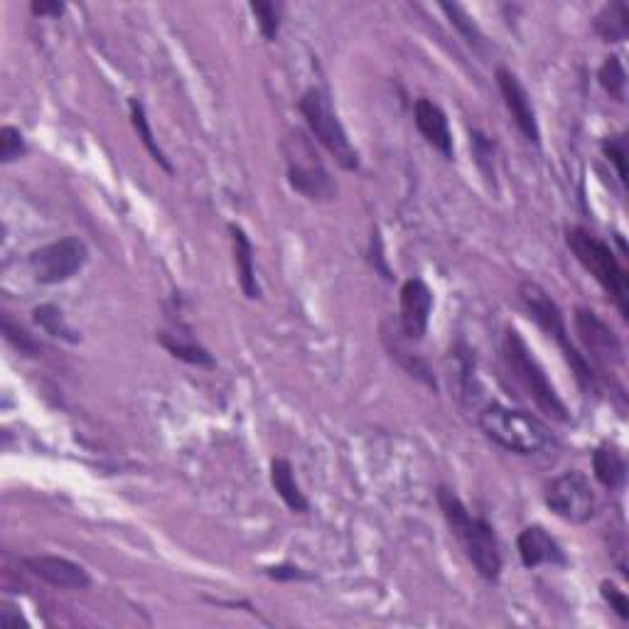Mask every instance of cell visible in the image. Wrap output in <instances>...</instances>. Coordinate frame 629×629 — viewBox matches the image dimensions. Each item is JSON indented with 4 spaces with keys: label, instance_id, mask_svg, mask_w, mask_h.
<instances>
[{
    "label": "cell",
    "instance_id": "cell-1",
    "mask_svg": "<svg viewBox=\"0 0 629 629\" xmlns=\"http://www.w3.org/2000/svg\"><path fill=\"white\" fill-rule=\"evenodd\" d=\"M438 502L450 529H453L455 539L465 548V556L470 558L475 571L485 580H497L499 573H502V553H499L497 536H494L492 526L482 516H472L467 512L458 494H453L450 489H438Z\"/></svg>",
    "mask_w": 629,
    "mask_h": 629
},
{
    "label": "cell",
    "instance_id": "cell-2",
    "mask_svg": "<svg viewBox=\"0 0 629 629\" xmlns=\"http://www.w3.org/2000/svg\"><path fill=\"white\" fill-rule=\"evenodd\" d=\"M480 430L499 448L516 455H539L553 445V435L546 423L526 411L492 403L480 413Z\"/></svg>",
    "mask_w": 629,
    "mask_h": 629
},
{
    "label": "cell",
    "instance_id": "cell-3",
    "mask_svg": "<svg viewBox=\"0 0 629 629\" xmlns=\"http://www.w3.org/2000/svg\"><path fill=\"white\" fill-rule=\"evenodd\" d=\"M504 357H507L509 372L514 374V379L519 381L521 389L529 394V399L551 416L553 421L568 423L571 421V413H568L566 403L558 396L556 386L551 384L544 367L539 364V359L534 357V352L529 349V344L524 342V337L509 327L507 330V344H504Z\"/></svg>",
    "mask_w": 629,
    "mask_h": 629
},
{
    "label": "cell",
    "instance_id": "cell-4",
    "mask_svg": "<svg viewBox=\"0 0 629 629\" xmlns=\"http://www.w3.org/2000/svg\"><path fill=\"white\" fill-rule=\"evenodd\" d=\"M566 241L568 249H571L575 258L583 263L585 271H588L590 276L605 288V293L615 300L622 317H629V278L625 268L617 261V256L612 254L610 246L583 227L568 229Z\"/></svg>",
    "mask_w": 629,
    "mask_h": 629
},
{
    "label": "cell",
    "instance_id": "cell-5",
    "mask_svg": "<svg viewBox=\"0 0 629 629\" xmlns=\"http://www.w3.org/2000/svg\"><path fill=\"white\" fill-rule=\"evenodd\" d=\"M519 298H521V303H524V308L529 310V315L534 317L536 325H539L548 337H553V340L558 342V347L563 349V354H566L568 364L573 367L575 379L580 381V386L593 389L595 386L593 367H590L588 359H585L583 354L573 347L571 337H568V330H566V320H563V313L556 305V300H553L544 288L536 286V283H521Z\"/></svg>",
    "mask_w": 629,
    "mask_h": 629
},
{
    "label": "cell",
    "instance_id": "cell-6",
    "mask_svg": "<svg viewBox=\"0 0 629 629\" xmlns=\"http://www.w3.org/2000/svg\"><path fill=\"white\" fill-rule=\"evenodd\" d=\"M300 114H303L305 123L313 131V136L330 150L332 158L342 165L344 170H357L359 168V153L349 141L347 131L337 118L335 109H332L330 96L322 89H308L303 94L298 104Z\"/></svg>",
    "mask_w": 629,
    "mask_h": 629
},
{
    "label": "cell",
    "instance_id": "cell-7",
    "mask_svg": "<svg viewBox=\"0 0 629 629\" xmlns=\"http://www.w3.org/2000/svg\"><path fill=\"white\" fill-rule=\"evenodd\" d=\"M288 155V180L293 190L308 197L313 202H330L335 200L337 187L327 175L320 155L315 153L313 143L305 138V133H293L286 143Z\"/></svg>",
    "mask_w": 629,
    "mask_h": 629
},
{
    "label": "cell",
    "instance_id": "cell-8",
    "mask_svg": "<svg viewBox=\"0 0 629 629\" xmlns=\"http://www.w3.org/2000/svg\"><path fill=\"white\" fill-rule=\"evenodd\" d=\"M86 258H89V251H86L84 241L74 239V236H64V239L52 241V244L32 251L28 266L37 283L57 286V283H64L72 276H77L84 268Z\"/></svg>",
    "mask_w": 629,
    "mask_h": 629
},
{
    "label": "cell",
    "instance_id": "cell-9",
    "mask_svg": "<svg viewBox=\"0 0 629 629\" xmlns=\"http://www.w3.org/2000/svg\"><path fill=\"white\" fill-rule=\"evenodd\" d=\"M546 504L553 514L571 524H585L593 519L598 509L590 480L578 470H568L551 480V485L546 487Z\"/></svg>",
    "mask_w": 629,
    "mask_h": 629
},
{
    "label": "cell",
    "instance_id": "cell-10",
    "mask_svg": "<svg viewBox=\"0 0 629 629\" xmlns=\"http://www.w3.org/2000/svg\"><path fill=\"white\" fill-rule=\"evenodd\" d=\"M575 330H578L580 342L585 344V349H588L598 367L622 364L625 352H622L620 337L612 332V327L605 320H600L598 313L588 308L575 310Z\"/></svg>",
    "mask_w": 629,
    "mask_h": 629
},
{
    "label": "cell",
    "instance_id": "cell-11",
    "mask_svg": "<svg viewBox=\"0 0 629 629\" xmlns=\"http://www.w3.org/2000/svg\"><path fill=\"white\" fill-rule=\"evenodd\" d=\"M497 86L502 91V99L507 104L509 114H512L516 128L524 133L526 141L539 143L541 141V131H539V121H536V111L531 106L529 94H526L524 84L519 82V77L507 67L497 69Z\"/></svg>",
    "mask_w": 629,
    "mask_h": 629
},
{
    "label": "cell",
    "instance_id": "cell-12",
    "mask_svg": "<svg viewBox=\"0 0 629 629\" xmlns=\"http://www.w3.org/2000/svg\"><path fill=\"white\" fill-rule=\"evenodd\" d=\"M433 293L421 278H408L401 288V327L408 340H423L428 330Z\"/></svg>",
    "mask_w": 629,
    "mask_h": 629
},
{
    "label": "cell",
    "instance_id": "cell-13",
    "mask_svg": "<svg viewBox=\"0 0 629 629\" xmlns=\"http://www.w3.org/2000/svg\"><path fill=\"white\" fill-rule=\"evenodd\" d=\"M25 566H28L37 578L55 585V588L84 590V588H89V583H91L89 573H86L79 563L69 561V558H62V556H32L25 561Z\"/></svg>",
    "mask_w": 629,
    "mask_h": 629
},
{
    "label": "cell",
    "instance_id": "cell-14",
    "mask_svg": "<svg viewBox=\"0 0 629 629\" xmlns=\"http://www.w3.org/2000/svg\"><path fill=\"white\" fill-rule=\"evenodd\" d=\"M516 548H519L521 563L526 568H539L544 563H551V566L566 563V553H563L561 544L548 534L544 526H526L516 539Z\"/></svg>",
    "mask_w": 629,
    "mask_h": 629
},
{
    "label": "cell",
    "instance_id": "cell-15",
    "mask_svg": "<svg viewBox=\"0 0 629 629\" xmlns=\"http://www.w3.org/2000/svg\"><path fill=\"white\" fill-rule=\"evenodd\" d=\"M413 116H416V126L421 136L435 150H440L445 158H453V133H450L445 111L430 99H418L416 106H413Z\"/></svg>",
    "mask_w": 629,
    "mask_h": 629
},
{
    "label": "cell",
    "instance_id": "cell-16",
    "mask_svg": "<svg viewBox=\"0 0 629 629\" xmlns=\"http://www.w3.org/2000/svg\"><path fill=\"white\" fill-rule=\"evenodd\" d=\"M231 231V241H234V261L236 268H239V283L241 290L249 300L261 298V288H258L256 281V263H254V244L249 241L246 231L236 224H229Z\"/></svg>",
    "mask_w": 629,
    "mask_h": 629
},
{
    "label": "cell",
    "instance_id": "cell-17",
    "mask_svg": "<svg viewBox=\"0 0 629 629\" xmlns=\"http://www.w3.org/2000/svg\"><path fill=\"white\" fill-rule=\"evenodd\" d=\"M271 482H273V489L278 492V497L286 502L288 509H293V512H298V514L308 512L310 502L305 499L303 489L298 487V482H295L293 467H290V462L286 458H276L271 462Z\"/></svg>",
    "mask_w": 629,
    "mask_h": 629
},
{
    "label": "cell",
    "instance_id": "cell-18",
    "mask_svg": "<svg viewBox=\"0 0 629 629\" xmlns=\"http://www.w3.org/2000/svg\"><path fill=\"white\" fill-rule=\"evenodd\" d=\"M595 32L605 42H622L629 32V8L622 0L605 5L598 15H595Z\"/></svg>",
    "mask_w": 629,
    "mask_h": 629
},
{
    "label": "cell",
    "instance_id": "cell-19",
    "mask_svg": "<svg viewBox=\"0 0 629 629\" xmlns=\"http://www.w3.org/2000/svg\"><path fill=\"white\" fill-rule=\"evenodd\" d=\"M158 340H160V344H163L165 349H168L172 357L182 359V362L195 364V367H207V369L214 367L212 354H209L204 347H200V344H197L195 340H190V337L170 335V332H160Z\"/></svg>",
    "mask_w": 629,
    "mask_h": 629
},
{
    "label": "cell",
    "instance_id": "cell-20",
    "mask_svg": "<svg viewBox=\"0 0 629 629\" xmlns=\"http://www.w3.org/2000/svg\"><path fill=\"white\" fill-rule=\"evenodd\" d=\"M593 470L602 487L617 489L625 482L627 465L625 458L615 448H598L593 455Z\"/></svg>",
    "mask_w": 629,
    "mask_h": 629
},
{
    "label": "cell",
    "instance_id": "cell-21",
    "mask_svg": "<svg viewBox=\"0 0 629 629\" xmlns=\"http://www.w3.org/2000/svg\"><path fill=\"white\" fill-rule=\"evenodd\" d=\"M35 322L47 332V335L59 337V340L72 344L79 342V332H74L72 327L67 325V320H64L62 310H59L57 305H40V308H35Z\"/></svg>",
    "mask_w": 629,
    "mask_h": 629
},
{
    "label": "cell",
    "instance_id": "cell-22",
    "mask_svg": "<svg viewBox=\"0 0 629 629\" xmlns=\"http://www.w3.org/2000/svg\"><path fill=\"white\" fill-rule=\"evenodd\" d=\"M131 118H133V126H136V131H138V136H141V141H143V145L145 148H148V153L153 155V160L155 163L160 165V168L163 170H168V172H172V165H170V160L165 158V153L163 150H160V145L155 143V138H153V131H150V123H148V116H145V109H143V104L138 99H131Z\"/></svg>",
    "mask_w": 629,
    "mask_h": 629
},
{
    "label": "cell",
    "instance_id": "cell-23",
    "mask_svg": "<svg viewBox=\"0 0 629 629\" xmlns=\"http://www.w3.org/2000/svg\"><path fill=\"white\" fill-rule=\"evenodd\" d=\"M598 77H600L602 89H605L607 94L612 96V99H615V101H625L627 74H625V67H622L620 57H617V55L607 57L605 62H602Z\"/></svg>",
    "mask_w": 629,
    "mask_h": 629
},
{
    "label": "cell",
    "instance_id": "cell-24",
    "mask_svg": "<svg viewBox=\"0 0 629 629\" xmlns=\"http://www.w3.org/2000/svg\"><path fill=\"white\" fill-rule=\"evenodd\" d=\"M440 8L445 10V15H448V18H450V23H453L455 28L460 30V35L465 37V40L470 42V45H475V47L482 45V32L477 30V25L472 23V18L465 13V8H462V5L443 3V5H440Z\"/></svg>",
    "mask_w": 629,
    "mask_h": 629
},
{
    "label": "cell",
    "instance_id": "cell-25",
    "mask_svg": "<svg viewBox=\"0 0 629 629\" xmlns=\"http://www.w3.org/2000/svg\"><path fill=\"white\" fill-rule=\"evenodd\" d=\"M251 10L258 18V28L268 42L276 40L278 28H281V5L276 3H251Z\"/></svg>",
    "mask_w": 629,
    "mask_h": 629
},
{
    "label": "cell",
    "instance_id": "cell-26",
    "mask_svg": "<svg viewBox=\"0 0 629 629\" xmlns=\"http://www.w3.org/2000/svg\"><path fill=\"white\" fill-rule=\"evenodd\" d=\"M3 335H5V340L13 344L15 349H20V354H28V357H35V354H40V344L32 340V337L23 330V327L13 325L10 315H3Z\"/></svg>",
    "mask_w": 629,
    "mask_h": 629
},
{
    "label": "cell",
    "instance_id": "cell-27",
    "mask_svg": "<svg viewBox=\"0 0 629 629\" xmlns=\"http://www.w3.org/2000/svg\"><path fill=\"white\" fill-rule=\"evenodd\" d=\"M23 153H25L23 133L13 126L0 128V160L8 165V163H13V160H18Z\"/></svg>",
    "mask_w": 629,
    "mask_h": 629
},
{
    "label": "cell",
    "instance_id": "cell-28",
    "mask_svg": "<svg viewBox=\"0 0 629 629\" xmlns=\"http://www.w3.org/2000/svg\"><path fill=\"white\" fill-rule=\"evenodd\" d=\"M602 150L607 153V158L617 165V172H620V180H627V168H625V158H627V141L625 136H615V138H607L602 143Z\"/></svg>",
    "mask_w": 629,
    "mask_h": 629
},
{
    "label": "cell",
    "instance_id": "cell-29",
    "mask_svg": "<svg viewBox=\"0 0 629 629\" xmlns=\"http://www.w3.org/2000/svg\"><path fill=\"white\" fill-rule=\"evenodd\" d=\"M600 588H602V598L610 602V607L617 612V615H620V620H629V600H627V595L622 593V590L617 588V585H612V583H602Z\"/></svg>",
    "mask_w": 629,
    "mask_h": 629
},
{
    "label": "cell",
    "instance_id": "cell-30",
    "mask_svg": "<svg viewBox=\"0 0 629 629\" xmlns=\"http://www.w3.org/2000/svg\"><path fill=\"white\" fill-rule=\"evenodd\" d=\"M266 573L276 580H308L310 575L298 566H276V568H266Z\"/></svg>",
    "mask_w": 629,
    "mask_h": 629
},
{
    "label": "cell",
    "instance_id": "cell-31",
    "mask_svg": "<svg viewBox=\"0 0 629 629\" xmlns=\"http://www.w3.org/2000/svg\"><path fill=\"white\" fill-rule=\"evenodd\" d=\"M32 13L35 15H59L64 13V5L62 3H50V0H40V3H32Z\"/></svg>",
    "mask_w": 629,
    "mask_h": 629
},
{
    "label": "cell",
    "instance_id": "cell-32",
    "mask_svg": "<svg viewBox=\"0 0 629 629\" xmlns=\"http://www.w3.org/2000/svg\"><path fill=\"white\" fill-rule=\"evenodd\" d=\"M23 617L10 615V610H0V629H18Z\"/></svg>",
    "mask_w": 629,
    "mask_h": 629
}]
</instances>
